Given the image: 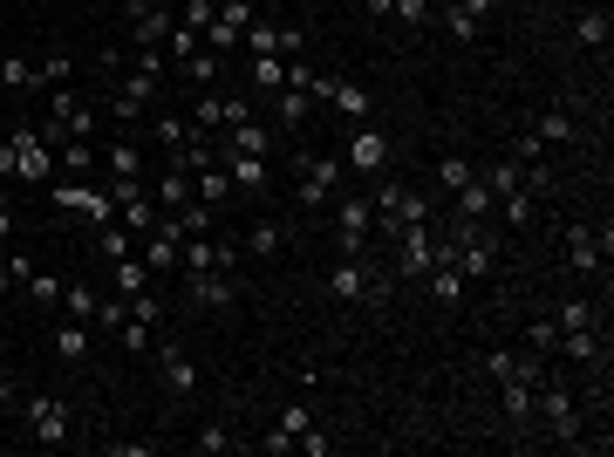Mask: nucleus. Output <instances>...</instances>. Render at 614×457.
<instances>
[{
  "mask_svg": "<svg viewBox=\"0 0 614 457\" xmlns=\"http://www.w3.org/2000/svg\"><path fill=\"white\" fill-rule=\"evenodd\" d=\"M533 423L553 437V444H580V396L567 389V382H546V376H539V389H533Z\"/></svg>",
  "mask_w": 614,
  "mask_h": 457,
  "instance_id": "1",
  "label": "nucleus"
},
{
  "mask_svg": "<svg viewBox=\"0 0 614 457\" xmlns=\"http://www.w3.org/2000/svg\"><path fill=\"white\" fill-rule=\"evenodd\" d=\"M389 294H396V280L383 267H369V260H335L328 267V301L362 307V301H389Z\"/></svg>",
  "mask_w": 614,
  "mask_h": 457,
  "instance_id": "2",
  "label": "nucleus"
},
{
  "mask_svg": "<svg viewBox=\"0 0 614 457\" xmlns=\"http://www.w3.org/2000/svg\"><path fill=\"white\" fill-rule=\"evenodd\" d=\"M369 239H376V205H369V191L335 198V246H342V260H362Z\"/></svg>",
  "mask_w": 614,
  "mask_h": 457,
  "instance_id": "3",
  "label": "nucleus"
},
{
  "mask_svg": "<svg viewBox=\"0 0 614 457\" xmlns=\"http://www.w3.org/2000/svg\"><path fill=\"white\" fill-rule=\"evenodd\" d=\"M335 191H342V157L307 151L301 164H294V198H301V212H321Z\"/></svg>",
  "mask_w": 614,
  "mask_h": 457,
  "instance_id": "4",
  "label": "nucleus"
},
{
  "mask_svg": "<svg viewBox=\"0 0 614 457\" xmlns=\"http://www.w3.org/2000/svg\"><path fill=\"white\" fill-rule=\"evenodd\" d=\"M7 144H14V185H41V178H55V171H62V164H55V144L41 137L35 123L7 130Z\"/></svg>",
  "mask_w": 614,
  "mask_h": 457,
  "instance_id": "5",
  "label": "nucleus"
},
{
  "mask_svg": "<svg viewBox=\"0 0 614 457\" xmlns=\"http://www.w3.org/2000/svg\"><path fill=\"white\" fill-rule=\"evenodd\" d=\"M307 96H314V103H335L348 123H369V89H362V82H348V76H314V82H307Z\"/></svg>",
  "mask_w": 614,
  "mask_h": 457,
  "instance_id": "6",
  "label": "nucleus"
},
{
  "mask_svg": "<svg viewBox=\"0 0 614 457\" xmlns=\"http://www.w3.org/2000/svg\"><path fill=\"white\" fill-rule=\"evenodd\" d=\"M246 116H253V103H246V96H219V89H205V96L192 103V130H205V137H212V130L246 123Z\"/></svg>",
  "mask_w": 614,
  "mask_h": 457,
  "instance_id": "7",
  "label": "nucleus"
},
{
  "mask_svg": "<svg viewBox=\"0 0 614 457\" xmlns=\"http://www.w3.org/2000/svg\"><path fill=\"white\" fill-rule=\"evenodd\" d=\"M28 437L35 444H69V403L62 396H28Z\"/></svg>",
  "mask_w": 614,
  "mask_h": 457,
  "instance_id": "8",
  "label": "nucleus"
},
{
  "mask_svg": "<svg viewBox=\"0 0 614 457\" xmlns=\"http://www.w3.org/2000/svg\"><path fill=\"white\" fill-rule=\"evenodd\" d=\"M157 382H164L171 396H192V389H198V362H192V348H185V342L157 348Z\"/></svg>",
  "mask_w": 614,
  "mask_h": 457,
  "instance_id": "9",
  "label": "nucleus"
},
{
  "mask_svg": "<svg viewBox=\"0 0 614 457\" xmlns=\"http://www.w3.org/2000/svg\"><path fill=\"white\" fill-rule=\"evenodd\" d=\"M383 164H389V137H383V130H369V123H355V137H348V171L383 178Z\"/></svg>",
  "mask_w": 614,
  "mask_h": 457,
  "instance_id": "10",
  "label": "nucleus"
},
{
  "mask_svg": "<svg viewBox=\"0 0 614 457\" xmlns=\"http://www.w3.org/2000/svg\"><path fill=\"white\" fill-rule=\"evenodd\" d=\"M219 164H226V178H232V191H239V198H260V191L273 185V164H267V157L226 151V157H219Z\"/></svg>",
  "mask_w": 614,
  "mask_h": 457,
  "instance_id": "11",
  "label": "nucleus"
},
{
  "mask_svg": "<svg viewBox=\"0 0 614 457\" xmlns=\"http://www.w3.org/2000/svg\"><path fill=\"white\" fill-rule=\"evenodd\" d=\"M430 253H437V232H430V219L396 232V273H430Z\"/></svg>",
  "mask_w": 614,
  "mask_h": 457,
  "instance_id": "12",
  "label": "nucleus"
},
{
  "mask_svg": "<svg viewBox=\"0 0 614 457\" xmlns=\"http://www.w3.org/2000/svg\"><path fill=\"white\" fill-rule=\"evenodd\" d=\"M533 389H539V382H526V376H505V382H499L505 430H533Z\"/></svg>",
  "mask_w": 614,
  "mask_h": 457,
  "instance_id": "13",
  "label": "nucleus"
},
{
  "mask_svg": "<svg viewBox=\"0 0 614 457\" xmlns=\"http://www.w3.org/2000/svg\"><path fill=\"white\" fill-rule=\"evenodd\" d=\"M178 21L164 14V7H151V0H130V35H137V48H164V35H171Z\"/></svg>",
  "mask_w": 614,
  "mask_h": 457,
  "instance_id": "14",
  "label": "nucleus"
},
{
  "mask_svg": "<svg viewBox=\"0 0 614 457\" xmlns=\"http://www.w3.org/2000/svg\"><path fill=\"white\" fill-rule=\"evenodd\" d=\"M55 205H62V212H89V219H103V226L116 219V198L110 191H89V185H55Z\"/></svg>",
  "mask_w": 614,
  "mask_h": 457,
  "instance_id": "15",
  "label": "nucleus"
},
{
  "mask_svg": "<svg viewBox=\"0 0 614 457\" xmlns=\"http://www.w3.org/2000/svg\"><path fill=\"white\" fill-rule=\"evenodd\" d=\"M601 260H608V253H601V232L594 226H567V267L587 280V273H601Z\"/></svg>",
  "mask_w": 614,
  "mask_h": 457,
  "instance_id": "16",
  "label": "nucleus"
},
{
  "mask_svg": "<svg viewBox=\"0 0 614 457\" xmlns=\"http://www.w3.org/2000/svg\"><path fill=\"white\" fill-rule=\"evenodd\" d=\"M307 423H314V410H307V396H301V403H287V410H280V423H273V437H260V444H267V457L294 451V444H301V430H307Z\"/></svg>",
  "mask_w": 614,
  "mask_h": 457,
  "instance_id": "17",
  "label": "nucleus"
},
{
  "mask_svg": "<svg viewBox=\"0 0 614 457\" xmlns=\"http://www.w3.org/2000/svg\"><path fill=\"white\" fill-rule=\"evenodd\" d=\"M185 287H192L198 307H232L239 301V280H232V273H185Z\"/></svg>",
  "mask_w": 614,
  "mask_h": 457,
  "instance_id": "18",
  "label": "nucleus"
},
{
  "mask_svg": "<svg viewBox=\"0 0 614 457\" xmlns=\"http://www.w3.org/2000/svg\"><path fill=\"white\" fill-rule=\"evenodd\" d=\"M192 191H198V198H205V205H212V212H226L232 198H239V191H232V178H226V164H219V157H212L205 171H192Z\"/></svg>",
  "mask_w": 614,
  "mask_h": 457,
  "instance_id": "19",
  "label": "nucleus"
},
{
  "mask_svg": "<svg viewBox=\"0 0 614 457\" xmlns=\"http://www.w3.org/2000/svg\"><path fill=\"white\" fill-rule=\"evenodd\" d=\"M151 198H157V212H185V205L198 198V191H192V171H171V164H164V178L151 185Z\"/></svg>",
  "mask_w": 614,
  "mask_h": 457,
  "instance_id": "20",
  "label": "nucleus"
},
{
  "mask_svg": "<svg viewBox=\"0 0 614 457\" xmlns=\"http://www.w3.org/2000/svg\"><path fill=\"white\" fill-rule=\"evenodd\" d=\"M492 205H499V198H492V185H485V178H471V185H458V212H451V219H464V226H485V219H492Z\"/></svg>",
  "mask_w": 614,
  "mask_h": 457,
  "instance_id": "21",
  "label": "nucleus"
},
{
  "mask_svg": "<svg viewBox=\"0 0 614 457\" xmlns=\"http://www.w3.org/2000/svg\"><path fill=\"white\" fill-rule=\"evenodd\" d=\"M55 362H69V369L89 362V321H55Z\"/></svg>",
  "mask_w": 614,
  "mask_h": 457,
  "instance_id": "22",
  "label": "nucleus"
},
{
  "mask_svg": "<svg viewBox=\"0 0 614 457\" xmlns=\"http://www.w3.org/2000/svg\"><path fill=\"white\" fill-rule=\"evenodd\" d=\"M226 151L267 157V151H273V130H267V123H260V116H246V123H232V130H226Z\"/></svg>",
  "mask_w": 614,
  "mask_h": 457,
  "instance_id": "23",
  "label": "nucleus"
},
{
  "mask_svg": "<svg viewBox=\"0 0 614 457\" xmlns=\"http://www.w3.org/2000/svg\"><path fill=\"white\" fill-rule=\"evenodd\" d=\"M437 21H444V35L458 41V48H478V35H485V21H478V14H464L458 0H444V7H437Z\"/></svg>",
  "mask_w": 614,
  "mask_h": 457,
  "instance_id": "24",
  "label": "nucleus"
},
{
  "mask_svg": "<svg viewBox=\"0 0 614 457\" xmlns=\"http://www.w3.org/2000/svg\"><path fill=\"white\" fill-rule=\"evenodd\" d=\"M580 137V123H574V110H539V123H533V144L546 151V144H574Z\"/></svg>",
  "mask_w": 614,
  "mask_h": 457,
  "instance_id": "25",
  "label": "nucleus"
},
{
  "mask_svg": "<svg viewBox=\"0 0 614 457\" xmlns=\"http://www.w3.org/2000/svg\"><path fill=\"white\" fill-rule=\"evenodd\" d=\"M608 35H614L608 7H580V14H574V41H580V48H608Z\"/></svg>",
  "mask_w": 614,
  "mask_h": 457,
  "instance_id": "26",
  "label": "nucleus"
},
{
  "mask_svg": "<svg viewBox=\"0 0 614 457\" xmlns=\"http://www.w3.org/2000/svg\"><path fill=\"white\" fill-rule=\"evenodd\" d=\"M239 246H246V260H273V253L287 246V226H280V219H260V226H246Z\"/></svg>",
  "mask_w": 614,
  "mask_h": 457,
  "instance_id": "27",
  "label": "nucleus"
},
{
  "mask_svg": "<svg viewBox=\"0 0 614 457\" xmlns=\"http://www.w3.org/2000/svg\"><path fill=\"white\" fill-rule=\"evenodd\" d=\"M492 212L505 219V232H526V226H533V212H539V198H533L526 185H519V191H505V198L492 205Z\"/></svg>",
  "mask_w": 614,
  "mask_h": 457,
  "instance_id": "28",
  "label": "nucleus"
},
{
  "mask_svg": "<svg viewBox=\"0 0 614 457\" xmlns=\"http://www.w3.org/2000/svg\"><path fill=\"white\" fill-rule=\"evenodd\" d=\"M110 287L130 301V294H144V287H151V267H144L137 253H123V260H110Z\"/></svg>",
  "mask_w": 614,
  "mask_h": 457,
  "instance_id": "29",
  "label": "nucleus"
},
{
  "mask_svg": "<svg viewBox=\"0 0 614 457\" xmlns=\"http://www.w3.org/2000/svg\"><path fill=\"white\" fill-rule=\"evenodd\" d=\"M553 328L567 335V328H601V307L587 301V294H567V301L553 307Z\"/></svg>",
  "mask_w": 614,
  "mask_h": 457,
  "instance_id": "30",
  "label": "nucleus"
},
{
  "mask_svg": "<svg viewBox=\"0 0 614 457\" xmlns=\"http://www.w3.org/2000/svg\"><path fill=\"white\" fill-rule=\"evenodd\" d=\"M560 355H567V362H587V369H594V362H601V355H608V348H601V335H594V328H567V335H560Z\"/></svg>",
  "mask_w": 614,
  "mask_h": 457,
  "instance_id": "31",
  "label": "nucleus"
},
{
  "mask_svg": "<svg viewBox=\"0 0 614 457\" xmlns=\"http://www.w3.org/2000/svg\"><path fill=\"white\" fill-rule=\"evenodd\" d=\"M96 301H103V294H96L89 280H69V287H62V321H96Z\"/></svg>",
  "mask_w": 614,
  "mask_h": 457,
  "instance_id": "32",
  "label": "nucleus"
},
{
  "mask_svg": "<svg viewBox=\"0 0 614 457\" xmlns=\"http://www.w3.org/2000/svg\"><path fill=\"white\" fill-rule=\"evenodd\" d=\"M151 137H157V151L171 157V151H185V144H192V123H185V116H171V110H157Z\"/></svg>",
  "mask_w": 614,
  "mask_h": 457,
  "instance_id": "33",
  "label": "nucleus"
},
{
  "mask_svg": "<svg viewBox=\"0 0 614 457\" xmlns=\"http://www.w3.org/2000/svg\"><path fill=\"white\" fill-rule=\"evenodd\" d=\"M253 89H260V96H280V89H287V55H253Z\"/></svg>",
  "mask_w": 614,
  "mask_h": 457,
  "instance_id": "34",
  "label": "nucleus"
},
{
  "mask_svg": "<svg viewBox=\"0 0 614 457\" xmlns=\"http://www.w3.org/2000/svg\"><path fill=\"white\" fill-rule=\"evenodd\" d=\"M389 21L417 35V28H430V21H437V0H389Z\"/></svg>",
  "mask_w": 614,
  "mask_h": 457,
  "instance_id": "35",
  "label": "nucleus"
},
{
  "mask_svg": "<svg viewBox=\"0 0 614 457\" xmlns=\"http://www.w3.org/2000/svg\"><path fill=\"white\" fill-rule=\"evenodd\" d=\"M478 178L492 185V198H505V191H519V178H526V164H519V157H499V164H485Z\"/></svg>",
  "mask_w": 614,
  "mask_h": 457,
  "instance_id": "36",
  "label": "nucleus"
},
{
  "mask_svg": "<svg viewBox=\"0 0 614 457\" xmlns=\"http://www.w3.org/2000/svg\"><path fill=\"white\" fill-rule=\"evenodd\" d=\"M464 287H471V280H464L458 267H430V294H437V307H458Z\"/></svg>",
  "mask_w": 614,
  "mask_h": 457,
  "instance_id": "37",
  "label": "nucleus"
},
{
  "mask_svg": "<svg viewBox=\"0 0 614 457\" xmlns=\"http://www.w3.org/2000/svg\"><path fill=\"white\" fill-rule=\"evenodd\" d=\"M55 164H62V171H96V144H89V137H69V144H55Z\"/></svg>",
  "mask_w": 614,
  "mask_h": 457,
  "instance_id": "38",
  "label": "nucleus"
},
{
  "mask_svg": "<svg viewBox=\"0 0 614 457\" xmlns=\"http://www.w3.org/2000/svg\"><path fill=\"white\" fill-rule=\"evenodd\" d=\"M471 178H478V164H471V157H458V151H451V157H437V185H444V191L471 185Z\"/></svg>",
  "mask_w": 614,
  "mask_h": 457,
  "instance_id": "39",
  "label": "nucleus"
},
{
  "mask_svg": "<svg viewBox=\"0 0 614 457\" xmlns=\"http://www.w3.org/2000/svg\"><path fill=\"white\" fill-rule=\"evenodd\" d=\"M69 69H76L69 55H41L35 62V89H69Z\"/></svg>",
  "mask_w": 614,
  "mask_h": 457,
  "instance_id": "40",
  "label": "nucleus"
},
{
  "mask_svg": "<svg viewBox=\"0 0 614 457\" xmlns=\"http://www.w3.org/2000/svg\"><path fill=\"white\" fill-rule=\"evenodd\" d=\"M21 294H28L35 307H55V301H62V280H55V273H28V280H21Z\"/></svg>",
  "mask_w": 614,
  "mask_h": 457,
  "instance_id": "41",
  "label": "nucleus"
},
{
  "mask_svg": "<svg viewBox=\"0 0 614 457\" xmlns=\"http://www.w3.org/2000/svg\"><path fill=\"white\" fill-rule=\"evenodd\" d=\"M185 82H198V89H212V82H219V55H212V48H198V55H185Z\"/></svg>",
  "mask_w": 614,
  "mask_h": 457,
  "instance_id": "42",
  "label": "nucleus"
},
{
  "mask_svg": "<svg viewBox=\"0 0 614 457\" xmlns=\"http://www.w3.org/2000/svg\"><path fill=\"white\" fill-rule=\"evenodd\" d=\"M137 171H144L137 144H130V137H116V144H110V178H137Z\"/></svg>",
  "mask_w": 614,
  "mask_h": 457,
  "instance_id": "43",
  "label": "nucleus"
},
{
  "mask_svg": "<svg viewBox=\"0 0 614 457\" xmlns=\"http://www.w3.org/2000/svg\"><path fill=\"white\" fill-rule=\"evenodd\" d=\"M198 41H205V48H212V55H219V62H226L232 48H246V41H239V28H226V21H219V14H212V28H205V35H198Z\"/></svg>",
  "mask_w": 614,
  "mask_h": 457,
  "instance_id": "44",
  "label": "nucleus"
},
{
  "mask_svg": "<svg viewBox=\"0 0 614 457\" xmlns=\"http://www.w3.org/2000/svg\"><path fill=\"white\" fill-rule=\"evenodd\" d=\"M0 82L7 89H35V62L28 55H0Z\"/></svg>",
  "mask_w": 614,
  "mask_h": 457,
  "instance_id": "45",
  "label": "nucleus"
},
{
  "mask_svg": "<svg viewBox=\"0 0 614 457\" xmlns=\"http://www.w3.org/2000/svg\"><path fill=\"white\" fill-rule=\"evenodd\" d=\"M192 444H198V451H205V457H226V451H239V437H226L219 423H205V430H198Z\"/></svg>",
  "mask_w": 614,
  "mask_h": 457,
  "instance_id": "46",
  "label": "nucleus"
},
{
  "mask_svg": "<svg viewBox=\"0 0 614 457\" xmlns=\"http://www.w3.org/2000/svg\"><path fill=\"white\" fill-rule=\"evenodd\" d=\"M130 239H137V232H123V226H116V219H110V226H103V239H96V246H103V260H123V253H137Z\"/></svg>",
  "mask_w": 614,
  "mask_h": 457,
  "instance_id": "47",
  "label": "nucleus"
},
{
  "mask_svg": "<svg viewBox=\"0 0 614 457\" xmlns=\"http://www.w3.org/2000/svg\"><path fill=\"white\" fill-rule=\"evenodd\" d=\"M553 342H560V328H553V314H539L533 328H526V348H533V355H553Z\"/></svg>",
  "mask_w": 614,
  "mask_h": 457,
  "instance_id": "48",
  "label": "nucleus"
},
{
  "mask_svg": "<svg viewBox=\"0 0 614 457\" xmlns=\"http://www.w3.org/2000/svg\"><path fill=\"white\" fill-rule=\"evenodd\" d=\"M219 21H226V28H239V35H246V28H253L260 14H253V0H219Z\"/></svg>",
  "mask_w": 614,
  "mask_h": 457,
  "instance_id": "49",
  "label": "nucleus"
},
{
  "mask_svg": "<svg viewBox=\"0 0 614 457\" xmlns=\"http://www.w3.org/2000/svg\"><path fill=\"white\" fill-rule=\"evenodd\" d=\"M116 342L130 348V355H144V348H151V321H123V328H116Z\"/></svg>",
  "mask_w": 614,
  "mask_h": 457,
  "instance_id": "50",
  "label": "nucleus"
},
{
  "mask_svg": "<svg viewBox=\"0 0 614 457\" xmlns=\"http://www.w3.org/2000/svg\"><path fill=\"white\" fill-rule=\"evenodd\" d=\"M212 14H219L212 0H185V14H178V21H185L192 35H205V28H212Z\"/></svg>",
  "mask_w": 614,
  "mask_h": 457,
  "instance_id": "51",
  "label": "nucleus"
},
{
  "mask_svg": "<svg viewBox=\"0 0 614 457\" xmlns=\"http://www.w3.org/2000/svg\"><path fill=\"white\" fill-rule=\"evenodd\" d=\"M512 362H519V348H485V376H492V382L512 376Z\"/></svg>",
  "mask_w": 614,
  "mask_h": 457,
  "instance_id": "52",
  "label": "nucleus"
},
{
  "mask_svg": "<svg viewBox=\"0 0 614 457\" xmlns=\"http://www.w3.org/2000/svg\"><path fill=\"white\" fill-rule=\"evenodd\" d=\"M519 185L533 191V198H553V185H560V178H553V171H546V164H533V171H526V178H519Z\"/></svg>",
  "mask_w": 614,
  "mask_h": 457,
  "instance_id": "53",
  "label": "nucleus"
},
{
  "mask_svg": "<svg viewBox=\"0 0 614 457\" xmlns=\"http://www.w3.org/2000/svg\"><path fill=\"white\" fill-rule=\"evenodd\" d=\"M130 69H137V76H164V55H157V48H130Z\"/></svg>",
  "mask_w": 614,
  "mask_h": 457,
  "instance_id": "54",
  "label": "nucleus"
},
{
  "mask_svg": "<svg viewBox=\"0 0 614 457\" xmlns=\"http://www.w3.org/2000/svg\"><path fill=\"white\" fill-rule=\"evenodd\" d=\"M273 48H280V55L294 62V55H301V48H307V35H301V28H273Z\"/></svg>",
  "mask_w": 614,
  "mask_h": 457,
  "instance_id": "55",
  "label": "nucleus"
},
{
  "mask_svg": "<svg viewBox=\"0 0 614 457\" xmlns=\"http://www.w3.org/2000/svg\"><path fill=\"white\" fill-rule=\"evenodd\" d=\"M7 239H14V198L0 191V246H7Z\"/></svg>",
  "mask_w": 614,
  "mask_h": 457,
  "instance_id": "56",
  "label": "nucleus"
},
{
  "mask_svg": "<svg viewBox=\"0 0 614 457\" xmlns=\"http://www.w3.org/2000/svg\"><path fill=\"white\" fill-rule=\"evenodd\" d=\"M0 185H14V144L0 137Z\"/></svg>",
  "mask_w": 614,
  "mask_h": 457,
  "instance_id": "57",
  "label": "nucleus"
},
{
  "mask_svg": "<svg viewBox=\"0 0 614 457\" xmlns=\"http://www.w3.org/2000/svg\"><path fill=\"white\" fill-rule=\"evenodd\" d=\"M464 14H478V21H492V7H499V0H458Z\"/></svg>",
  "mask_w": 614,
  "mask_h": 457,
  "instance_id": "58",
  "label": "nucleus"
},
{
  "mask_svg": "<svg viewBox=\"0 0 614 457\" xmlns=\"http://www.w3.org/2000/svg\"><path fill=\"white\" fill-rule=\"evenodd\" d=\"M369 7V21H389V0H362Z\"/></svg>",
  "mask_w": 614,
  "mask_h": 457,
  "instance_id": "59",
  "label": "nucleus"
},
{
  "mask_svg": "<svg viewBox=\"0 0 614 457\" xmlns=\"http://www.w3.org/2000/svg\"><path fill=\"white\" fill-rule=\"evenodd\" d=\"M7 294H14V273H7V260H0V301H7Z\"/></svg>",
  "mask_w": 614,
  "mask_h": 457,
  "instance_id": "60",
  "label": "nucleus"
},
{
  "mask_svg": "<svg viewBox=\"0 0 614 457\" xmlns=\"http://www.w3.org/2000/svg\"><path fill=\"white\" fill-rule=\"evenodd\" d=\"M301 7H314V0H301Z\"/></svg>",
  "mask_w": 614,
  "mask_h": 457,
  "instance_id": "61",
  "label": "nucleus"
}]
</instances>
